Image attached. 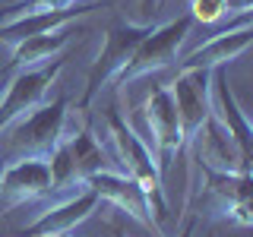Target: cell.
<instances>
[{
  "mask_svg": "<svg viewBox=\"0 0 253 237\" xmlns=\"http://www.w3.org/2000/svg\"><path fill=\"white\" fill-rule=\"evenodd\" d=\"M105 120H108L111 142H114V149H117V164L124 168V177H130L133 184L149 196L152 215H155L158 225H162V221L168 218V202H165V180H162V174L155 168L152 152H149L146 142L126 126V120L117 114V111H108Z\"/></svg>",
  "mask_w": 253,
  "mask_h": 237,
  "instance_id": "cell-1",
  "label": "cell"
},
{
  "mask_svg": "<svg viewBox=\"0 0 253 237\" xmlns=\"http://www.w3.org/2000/svg\"><path fill=\"white\" fill-rule=\"evenodd\" d=\"M152 32V26H126V22H117V26H111L105 32V41H101V51L98 57L92 60L89 67V76H85V95L83 101H79V111H85L92 105V98L98 95L111 79L121 76V70L130 63L133 51L139 47V41Z\"/></svg>",
  "mask_w": 253,
  "mask_h": 237,
  "instance_id": "cell-2",
  "label": "cell"
},
{
  "mask_svg": "<svg viewBox=\"0 0 253 237\" xmlns=\"http://www.w3.org/2000/svg\"><path fill=\"white\" fill-rule=\"evenodd\" d=\"M190 26H193V19H190V16H180V19H174V22H168V26H162V29H152V32H149V35L139 41L136 51H133L130 63L121 70L117 85H121V89H126L133 79L174 67V63L180 60V44H184Z\"/></svg>",
  "mask_w": 253,
  "mask_h": 237,
  "instance_id": "cell-3",
  "label": "cell"
},
{
  "mask_svg": "<svg viewBox=\"0 0 253 237\" xmlns=\"http://www.w3.org/2000/svg\"><path fill=\"white\" fill-rule=\"evenodd\" d=\"M63 126H67V95H60L51 105H42L29 117L16 120L10 149L19 158H47L60 146Z\"/></svg>",
  "mask_w": 253,
  "mask_h": 237,
  "instance_id": "cell-4",
  "label": "cell"
},
{
  "mask_svg": "<svg viewBox=\"0 0 253 237\" xmlns=\"http://www.w3.org/2000/svg\"><path fill=\"white\" fill-rule=\"evenodd\" d=\"M60 70H63V63L54 60V63H44V67H35V70H19V76H13L6 82V95L0 101V133L10 130L16 120L29 117L32 111H38L44 105L47 85L57 79Z\"/></svg>",
  "mask_w": 253,
  "mask_h": 237,
  "instance_id": "cell-5",
  "label": "cell"
},
{
  "mask_svg": "<svg viewBox=\"0 0 253 237\" xmlns=\"http://www.w3.org/2000/svg\"><path fill=\"white\" fill-rule=\"evenodd\" d=\"M142 117H146L149 130H152L155 168L165 180L171 161L180 155V120H177V108H174V98H171L168 85H155V89L149 92L146 105H142Z\"/></svg>",
  "mask_w": 253,
  "mask_h": 237,
  "instance_id": "cell-6",
  "label": "cell"
},
{
  "mask_svg": "<svg viewBox=\"0 0 253 237\" xmlns=\"http://www.w3.org/2000/svg\"><path fill=\"white\" fill-rule=\"evenodd\" d=\"M209 76H212L209 70H187V73H177L174 85H168L180 120V149H187L196 139V133L203 130V123L212 114Z\"/></svg>",
  "mask_w": 253,
  "mask_h": 237,
  "instance_id": "cell-7",
  "label": "cell"
},
{
  "mask_svg": "<svg viewBox=\"0 0 253 237\" xmlns=\"http://www.w3.org/2000/svg\"><path fill=\"white\" fill-rule=\"evenodd\" d=\"M250 22H253L250 10L241 13V19L234 26H228L215 38L200 44L196 51H190L184 60H177V73H187V70H215V67H228L231 60H237L250 47V38H253Z\"/></svg>",
  "mask_w": 253,
  "mask_h": 237,
  "instance_id": "cell-8",
  "label": "cell"
},
{
  "mask_svg": "<svg viewBox=\"0 0 253 237\" xmlns=\"http://www.w3.org/2000/svg\"><path fill=\"white\" fill-rule=\"evenodd\" d=\"M203 171V180H206V193L203 199L215 202V212L221 218H231L237 225H253V209H250V190H253V180L250 174H221V171H212L206 164H196Z\"/></svg>",
  "mask_w": 253,
  "mask_h": 237,
  "instance_id": "cell-9",
  "label": "cell"
},
{
  "mask_svg": "<svg viewBox=\"0 0 253 237\" xmlns=\"http://www.w3.org/2000/svg\"><path fill=\"white\" fill-rule=\"evenodd\" d=\"M209 101H212V120H215L221 130L231 136V142L237 146V152L244 158H253V133H250V123L244 117L241 105H237L234 92H231V82H228V67H215L209 70Z\"/></svg>",
  "mask_w": 253,
  "mask_h": 237,
  "instance_id": "cell-10",
  "label": "cell"
},
{
  "mask_svg": "<svg viewBox=\"0 0 253 237\" xmlns=\"http://www.w3.org/2000/svg\"><path fill=\"white\" fill-rule=\"evenodd\" d=\"M85 187L92 190L98 199H105L111 205H117L121 212H126L130 218H136L142 228H149V231L158 234V221L152 215V205H149V196L142 193V190L133 184L130 177H124V174H114V171H98L92 174L89 180H85ZM83 187V190H85Z\"/></svg>",
  "mask_w": 253,
  "mask_h": 237,
  "instance_id": "cell-11",
  "label": "cell"
},
{
  "mask_svg": "<svg viewBox=\"0 0 253 237\" xmlns=\"http://www.w3.org/2000/svg\"><path fill=\"white\" fill-rule=\"evenodd\" d=\"M98 10V3H76V6H67V10H51V13H29V16H19V19H10L0 26V41L3 44H22L26 38H38V35H54V32L67 29L73 19L79 16Z\"/></svg>",
  "mask_w": 253,
  "mask_h": 237,
  "instance_id": "cell-12",
  "label": "cell"
},
{
  "mask_svg": "<svg viewBox=\"0 0 253 237\" xmlns=\"http://www.w3.org/2000/svg\"><path fill=\"white\" fill-rule=\"evenodd\" d=\"M0 193L10 202H32L51 196V168L47 158H19L6 164L0 177Z\"/></svg>",
  "mask_w": 253,
  "mask_h": 237,
  "instance_id": "cell-13",
  "label": "cell"
},
{
  "mask_svg": "<svg viewBox=\"0 0 253 237\" xmlns=\"http://www.w3.org/2000/svg\"><path fill=\"white\" fill-rule=\"evenodd\" d=\"M95 205H98V196L85 187V190H79L76 196H70L67 202H60V205H54L51 212H44L35 225H29L26 231H22V237H60V234H70L76 225H83V221L92 215Z\"/></svg>",
  "mask_w": 253,
  "mask_h": 237,
  "instance_id": "cell-14",
  "label": "cell"
},
{
  "mask_svg": "<svg viewBox=\"0 0 253 237\" xmlns=\"http://www.w3.org/2000/svg\"><path fill=\"white\" fill-rule=\"evenodd\" d=\"M70 44V32L60 29L54 32V35H38V38H26L22 44L13 47V60L6 63V73H13V70H35V67H44L47 60H54V54L60 51V47Z\"/></svg>",
  "mask_w": 253,
  "mask_h": 237,
  "instance_id": "cell-15",
  "label": "cell"
},
{
  "mask_svg": "<svg viewBox=\"0 0 253 237\" xmlns=\"http://www.w3.org/2000/svg\"><path fill=\"white\" fill-rule=\"evenodd\" d=\"M70 149V158H73V168H76V177L79 184L85 187V180L98 171H108V161H105V152H101L98 139L92 136L89 130H79L76 136H67L63 139Z\"/></svg>",
  "mask_w": 253,
  "mask_h": 237,
  "instance_id": "cell-16",
  "label": "cell"
},
{
  "mask_svg": "<svg viewBox=\"0 0 253 237\" xmlns=\"http://www.w3.org/2000/svg\"><path fill=\"white\" fill-rule=\"evenodd\" d=\"M83 0H19L16 6H6L0 10V26L10 19H19V16H29V13H51V10H67V6H76Z\"/></svg>",
  "mask_w": 253,
  "mask_h": 237,
  "instance_id": "cell-17",
  "label": "cell"
},
{
  "mask_svg": "<svg viewBox=\"0 0 253 237\" xmlns=\"http://www.w3.org/2000/svg\"><path fill=\"white\" fill-rule=\"evenodd\" d=\"M231 6L228 0H190V19L193 22H218Z\"/></svg>",
  "mask_w": 253,
  "mask_h": 237,
  "instance_id": "cell-18",
  "label": "cell"
},
{
  "mask_svg": "<svg viewBox=\"0 0 253 237\" xmlns=\"http://www.w3.org/2000/svg\"><path fill=\"white\" fill-rule=\"evenodd\" d=\"M155 6H158V0H142V3H139V13H142V16L149 19V16L155 13Z\"/></svg>",
  "mask_w": 253,
  "mask_h": 237,
  "instance_id": "cell-19",
  "label": "cell"
},
{
  "mask_svg": "<svg viewBox=\"0 0 253 237\" xmlns=\"http://www.w3.org/2000/svg\"><path fill=\"white\" fill-rule=\"evenodd\" d=\"M193 225H196V221H193V218H190V221H187V225H184V231H180L177 237H193Z\"/></svg>",
  "mask_w": 253,
  "mask_h": 237,
  "instance_id": "cell-20",
  "label": "cell"
},
{
  "mask_svg": "<svg viewBox=\"0 0 253 237\" xmlns=\"http://www.w3.org/2000/svg\"><path fill=\"white\" fill-rule=\"evenodd\" d=\"M6 76H10V73H6V70H0V92L6 89Z\"/></svg>",
  "mask_w": 253,
  "mask_h": 237,
  "instance_id": "cell-21",
  "label": "cell"
},
{
  "mask_svg": "<svg viewBox=\"0 0 253 237\" xmlns=\"http://www.w3.org/2000/svg\"><path fill=\"white\" fill-rule=\"evenodd\" d=\"M3 168H6V161H3V158H0V177H3Z\"/></svg>",
  "mask_w": 253,
  "mask_h": 237,
  "instance_id": "cell-22",
  "label": "cell"
},
{
  "mask_svg": "<svg viewBox=\"0 0 253 237\" xmlns=\"http://www.w3.org/2000/svg\"><path fill=\"white\" fill-rule=\"evenodd\" d=\"M114 237H124V234H121V231H114Z\"/></svg>",
  "mask_w": 253,
  "mask_h": 237,
  "instance_id": "cell-23",
  "label": "cell"
},
{
  "mask_svg": "<svg viewBox=\"0 0 253 237\" xmlns=\"http://www.w3.org/2000/svg\"><path fill=\"white\" fill-rule=\"evenodd\" d=\"M60 237H67V234H60Z\"/></svg>",
  "mask_w": 253,
  "mask_h": 237,
  "instance_id": "cell-24",
  "label": "cell"
}]
</instances>
